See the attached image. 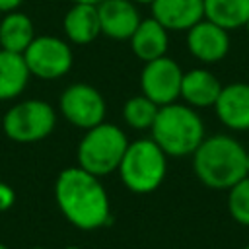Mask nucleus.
<instances>
[{
	"label": "nucleus",
	"instance_id": "a878e982",
	"mask_svg": "<svg viewBox=\"0 0 249 249\" xmlns=\"http://www.w3.org/2000/svg\"><path fill=\"white\" fill-rule=\"evenodd\" d=\"M64 249H82V247H78V245H68V247H64Z\"/></svg>",
	"mask_w": 249,
	"mask_h": 249
},
{
	"label": "nucleus",
	"instance_id": "1a4fd4ad",
	"mask_svg": "<svg viewBox=\"0 0 249 249\" xmlns=\"http://www.w3.org/2000/svg\"><path fill=\"white\" fill-rule=\"evenodd\" d=\"M181 80L183 68L177 60L165 54L150 62H144V68L140 72V89L148 99L161 107L179 99Z\"/></svg>",
	"mask_w": 249,
	"mask_h": 249
},
{
	"label": "nucleus",
	"instance_id": "bb28decb",
	"mask_svg": "<svg viewBox=\"0 0 249 249\" xmlns=\"http://www.w3.org/2000/svg\"><path fill=\"white\" fill-rule=\"evenodd\" d=\"M247 175H249V150H247Z\"/></svg>",
	"mask_w": 249,
	"mask_h": 249
},
{
	"label": "nucleus",
	"instance_id": "f257e3e1",
	"mask_svg": "<svg viewBox=\"0 0 249 249\" xmlns=\"http://www.w3.org/2000/svg\"><path fill=\"white\" fill-rule=\"evenodd\" d=\"M54 200L68 224L82 231L101 230L111 224V200L101 179L80 165L56 175Z\"/></svg>",
	"mask_w": 249,
	"mask_h": 249
},
{
	"label": "nucleus",
	"instance_id": "ddd939ff",
	"mask_svg": "<svg viewBox=\"0 0 249 249\" xmlns=\"http://www.w3.org/2000/svg\"><path fill=\"white\" fill-rule=\"evenodd\" d=\"M150 10L167 31H187L204 19L202 0H154Z\"/></svg>",
	"mask_w": 249,
	"mask_h": 249
},
{
	"label": "nucleus",
	"instance_id": "aec40b11",
	"mask_svg": "<svg viewBox=\"0 0 249 249\" xmlns=\"http://www.w3.org/2000/svg\"><path fill=\"white\" fill-rule=\"evenodd\" d=\"M158 105L144 93L132 95L123 105V119L132 130H150L158 115Z\"/></svg>",
	"mask_w": 249,
	"mask_h": 249
},
{
	"label": "nucleus",
	"instance_id": "2eb2a0df",
	"mask_svg": "<svg viewBox=\"0 0 249 249\" xmlns=\"http://www.w3.org/2000/svg\"><path fill=\"white\" fill-rule=\"evenodd\" d=\"M220 91H222V84L210 70L191 68V70L183 72L181 93H179L183 103H187L195 109L214 107Z\"/></svg>",
	"mask_w": 249,
	"mask_h": 249
},
{
	"label": "nucleus",
	"instance_id": "c85d7f7f",
	"mask_svg": "<svg viewBox=\"0 0 249 249\" xmlns=\"http://www.w3.org/2000/svg\"><path fill=\"white\" fill-rule=\"evenodd\" d=\"M0 249H10L8 245H4V243H0Z\"/></svg>",
	"mask_w": 249,
	"mask_h": 249
},
{
	"label": "nucleus",
	"instance_id": "6e6552de",
	"mask_svg": "<svg viewBox=\"0 0 249 249\" xmlns=\"http://www.w3.org/2000/svg\"><path fill=\"white\" fill-rule=\"evenodd\" d=\"M60 115L76 128H91L105 121L107 105L97 88L86 82L70 84L58 97Z\"/></svg>",
	"mask_w": 249,
	"mask_h": 249
},
{
	"label": "nucleus",
	"instance_id": "f8f14e48",
	"mask_svg": "<svg viewBox=\"0 0 249 249\" xmlns=\"http://www.w3.org/2000/svg\"><path fill=\"white\" fill-rule=\"evenodd\" d=\"M218 121L235 132L249 130V84L231 82L222 86V91L214 103Z\"/></svg>",
	"mask_w": 249,
	"mask_h": 249
},
{
	"label": "nucleus",
	"instance_id": "7c9ffc66",
	"mask_svg": "<svg viewBox=\"0 0 249 249\" xmlns=\"http://www.w3.org/2000/svg\"><path fill=\"white\" fill-rule=\"evenodd\" d=\"M243 249H249V243H247V245H245V247H243Z\"/></svg>",
	"mask_w": 249,
	"mask_h": 249
},
{
	"label": "nucleus",
	"instance_id": "6ab92c4d",
	"mask_svg": "<svg viewBox=\"0 0 249 249\" xmlns=\"http://www.w3.org/2000/svg\"><path fill=\"white\" fill-rule=\"evenodd\" d=\"M202 4L204 18L228 31L245 27L249 19V0H202Z\"/></svg>",
	"mask_w": 249,
	"mask_h": 249
},
{
	"label": "nucleus",
	"instance_id": "dca6fc26",
	"mask_svg": "<svg viewBox=\"0 0 249 249\" xmlns=\"http://www.w3.org/2000/svg\"><path fill=\"white\" fill-rule=\"evenodd\" d=\"M64 35L68 43L89 45L101 35L97 4H72L62 21Z\"/></svg>",
	"mask_w": 249,
	"mask_h": 249
},
{
	"label": "nucleus",
	"instance_id": "a211bd4d",
	"mask_svg": "<svg viewBox=\"0 0 249 249\" xmlns=\"http://www.w3.org/2000/svg\"><path fill=\"white\" fill-rule=\"evenodd\" d=\"M33 39V19L25 12L12 10L0 18V49L23 54V51L31 45Z\"/></svg>",
	"mask_w": 249,
	"mask_h": 249
},
{
	"label": "nucleus",
	"instance_id": "9b49d317",
	"mask_svg": "<svg viewBox=\"0 0 249 249\" xmlns=\"http://www.w3.org/2000/svg\"><path fill=\"white\" fill-rule=\"evenodd\" d=\"M101 35L113 41H128L140 23V12L132 0H101L97 4Z\"/></svg>",
	"mask_w": 249,
	"mask_h": 249
},
{
	"label": "nucleus",
	"instance_id": "393cba45",
	"mask_svg": "<svg viewBox=\"0 0 249 249\" xmlns=\"http://www.w3.org/2000/svg\"><path fill=\"white\" fill-rule=\"evenodd\" d=\"M132 2H136V4H148V6H150L154 0H132Z\"/></svg>",
	"mask_w": 249,
	"mask_h": 249
},
{
	"label": "nucleus",
	"instance_id": "9d476101",
	"mask_svg": "<svg viewBox=\"0 0 249 249\" xmlns=\"http://www.w3.org/2000/svg\"><path fill=\"white\" fill-rule=\"evenodd\" d=\"M187 49L198 62L216 64L230 53V31L204 18L187 29Z\"/></svg>",
	"mask_w": 249,
	"mask_h": 249
},
{
	"label": "nucleus",
	"instance_id": "cd10ccee",
	"mask_svg": "<svg viewBox=\"0 0 249 249\" xmlns=\"http://www.w3.org/2000/svg\"><path fill=\"white\" fill-rule=\"evenodd\" d=\"M245 31H247V35H249V19H247V23H245Z\"/></svg>",
	"mask_w": 249,
	"mask_h": 249
},
{
	"label": "nucleus",
	"instance_id": "20e7f679",
	"mask_svg": "<svg viewBox=\"0 0 249 249\" xmlns=\"http://www.w3.org/2000/svg\"><path fill=\"white\" fill-rule=\"evenodd\" d=\"M121 183L134 195H148L160 189L167 175V154L150 138L128 142L117 167Z\"/></svg>",
	"mask_w": 249,
	"mask_h": 249
},
{
	"label": "nucleus",
	"instance_id": "f3484780",
	"mask_svg": "<svg viewBox=\"0 0 249 249\" xmlns=\"http://www.w3.org/2000/svg\"><path fill=\"white\" fill-rule=\"evenodd\" d=\"M29 78L31 72L23 54L0 49V101H12L19 97L25 91Z\"/></svg>",
	"mask_w": 249,
	"mask_h": 249
},
{
	"label": "nucleus",
	"instance_id": "39448f33",
	"mask_svg": "<svg viewBox=\"0 0 249 249\" xmlns=\"http://www.w3.org/2000/svg\"><path fill=\"white\" fill-rule=\"evenodd\" d=\"M126 146L128 138L124 130L119 124L103 121L84 132L76 148V160L82 169L105 177L117 171Z\"/></svg>",
	"mask_w": 249,
	"mask_h": 249
},
{
	"label": "nucleus",
	"instance_id": "c756f323",
	"mask_svg": "<svg viewBox=\"0 0 249 249\" xmlns=\"http://www.w3.org/2000/svg\"><path fill=\"white\" fill-rule=\"evenodd\" d=\"M31 249H47V247H31Z\"/></svg>",
	"mask_w": 249,
	"mask_h": 249
},
{
	"label": "nucleus",
	"instance_id": "4be33fe9",
	"mask_svg": "<svg viewBox=\"0 0 249 249\" xmlns=\"http://www.w3.org/2000/svg\"><path fill=\"white\" fill-rule=\"evenodd\" d=\"M14 204H16V191L8 183L0 181V212H8Z\"/></svg>",
	"mask_w": 249,
	"mask_h": 249
},
{
	"label": "nucleus",
	"instance_id": "423d86ee",
	"mask_svg": "<svg viewBox=\"0 0 249 249\" xmlns=\"http://www.w3.org/2000/svg\"><path fill=\"white\" fill-rule=\"evenodd\" d=\"M56 126V111L43 99H25L14 103L2 119L4 134L19 144L39 142Z\"/></svg>",
	"mask_w": 249,
	"mask_h": 249
},
{
	"label": "nucleus",
	"instance_id": "412c9836",
	"mask_svg": "<svg viewBox=\"0 0 249 249\" xmlns=\"http://www.w3.org/2000/svg\"><path fill=\"white\" fill-rule=\"evenodd\" d=\"M228 210L233 222L249 228V175L228 189Z\"/></svg>",
	"mask_w": 249,
	"mask_h": 249
},
{
	"label": "nucleus",
	"instance_id": "5701e85b",
	"mask_svg": "<svg viewBox=\"0 0 249 249\" xmlns=\"http://www.w3.org/2000/svg\"><path fill=\"white\" fill-rule=\"evenodd\" d=\"M21 2H23V0H0V14L18 10V8L21 6Z\"/></svg>",
	"mask_w": 249,
	"mask_h": 249
},
{
	"label": "nucleus",
	"instance_id": "7ed1b4c3",
	"mask_svg": "<svg viewBox=\"0 0 249 249\" xmlns=\"http://www.w3.org/2000/svg\"><path fill=\"white\" fill-rule=\"evenodd\" d=\"M150 132L152 140L167 154V158L193 156L206 136L204 121L198 115V109L179 101L158 109Z\"/></svg>",
	"mask_w": 249,
	"mask_h": 249
},
{
	"label": "nucleus",
	"instance_id": "0eeeda50",
	"mask_svg": "<svg viewBox=\"0 0 249 249\" xmlns=\"http://www.w3.org/2000/svg\"><path fill=\"white\" fill-rule=\"evenodd\" d=\"M23 58L31 76L41 80H58L66 76L74 64L70 43L56 35H35L23 51Z\"/></svg>",
	"mask_w": 249,
	"mask_h": 249
},
{
	"label": "nucleus",
	"instance_id": "4468645a",
	"mask_svg": "<svg viewBox=\"0 0 249 249\" xmlns=\"http://www.w3.org/2000/svg\"><path fill=\"white\" fill-rule=\"evenodd\" d=\"M132 54L142 60L150 62L154 58L165 56L169 49V31L152 16L146 19H140L134 33L128 39Z\"/></svg>",
	"mask_w": 249,
	"mask_h": 249
},
{
	"label": "nucleus",
	"instance_id": "f03ea898",
	"mask_svg": "<svg viewBox=\"0 0 249 249\" xmlns=\"http://www.w3.org/2000/svg\"><path fill=\"white\" fill-rule=\"evenodd\" d=\"M193 171L204 187L228 191L247 175V150L230 134L204 136L193 152Z\"/></svg>",
	"mask_w": 249,
	"mask_h": 249
},
{
	"label": "nucleus",
	"instance_id": "b1692460",
	"mask_svg": "<svg viewBox=\"0 0 249 249\" xmlns=\"http://www.w3.org/2000/svg\"><path fill=\"white\" fill-rule=\"evenodd\" d=\"M101 0H72V4H99Z\"/></svg>",
	"mask_w": 249,
	"mask_h": 249
}]
</instances>
